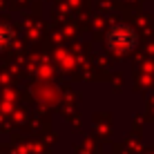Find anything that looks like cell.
Returning a JSON list of instances; mask_svg holds the SVG:
<instances>
[{
    "instance_id": "obj_1",
    "label": "cell",
    "mask_w": 154,
    "mask_h": 154,
    "mask_svg": "<svg viewBox=\"0 0 154 154\" xmlns=\"http://www.w3.org/2000/svg\"><path fill=\"white\" fill-rule=\"evenodd\" d=\"M109 34H112V36H119V42H114V45H112L116 51H127V49H132V47H134V42H136L134 31L127 29V27H114Z\"/></svg>"
}]
</instances>
